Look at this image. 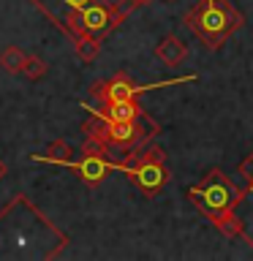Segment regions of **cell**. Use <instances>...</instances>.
<instances>
[{
  "label": "cell",
  "instance_id": "6da1fadb",
  "mask_svg": "<svg viewBox=\"0 0 253 261\" xmlns=\"http://www.w3.org/2000/svg\"><path fill=\"white\" fill-rule=\"evenodd\" d=\"M68 245L60 228L28 196H14L0 210V258H57Z\"/></svg>",
  "mask_w": 253,
  "mask_h": 261
},
{
  "label": "cell",
  "instance_id": "7a4b0ae2",
  "mask_svg": "<svg viewBox=\"0 0 253 261\" xmlns=\"http://www.w3.org/2000/svg\"><path fill=\"white\" fill-rule=\"evenodd\" d=\"M82 130H85V142L104 147L109 158H114L117 152H122L125 158L131 150L150 144L161 134V125L144 112L136 120H104L98 114H90V120L82 122Z\"/></svg>",
  "mask_w": 253,
  "mask_h": 261
},
{
  "label": "cell",
  "instance_id": "3957f363",
  "mask_svg": "<svg viewBox=\"0 0 253 261\" xmlns=\"http://www.w3.org/2000/svg\"><path fill=\"white\" fill-rule=\"evenodd\" d=\"M185 24L210 52H218L229 38L245 24V14L232 0H199L185 14Z\"/></svg>",
  "mask_w": 253,
  "mask_h": 261
},
{
  "label": "cell",
  "instance_id": "277c9868",
  "mask_svg": "<svg viewBox=\"0 0 253 261\" xmlns=\"http://www.w3.org/2000/svg\"><path fill=\"white\" fill-rule=\"evenodd\" d=\"M185 193H188V199H191V204L210 220V223L229 215V212H234L242 204L245 196H248L245 188H237L232 179L223 174V169H210L207 174H204L196 185L188 188Z\"/></svg>",
  "mask_w": 253,
  "mask_h": 261
},
{
  "label": "cell",
  "instance_id": "5b68a950",
  "mask_svg": "<svg viewBox=\"0 0 253 261\" xmlns=\"http://www.w3.org/2000/svg\"><path fill=\"white\" fill-rule=\"evenodd\" d=\"M120 163L117 171H125L128 179L134 182L144 196H158L166 182L171 179L169 169H166V150L158 144L153 147H139V150H131Z\"/></svg>",
  "mask_w": 253,
  "mask_h": 261
},
{
  "label": "cell",
  "instance_id": "8992f818",
  "mask_svg": "<svg viewBox=\"0 0 253 261\" xmlns=\"http://www.w3.org/2000/svg\"><path fill=\"white\" fill-rule=\"evenodd\" d=\"M196 76H183V79H169V82H158V85H136L134 79L128 76V73H114L112 79L106 82H95L93 87H90V95L95 98L98 103L104 101H117V98H139L144 95L147 90H155V87H163V85H180V82H193Z\"/></svg>",
  "mask_w": 253,
  "mask_h": 261
},
{
  "label": "cell",
  "instance_id": "52a82bcc",
  "mask_svg": "<svg viewBox=\"0 0 253 261\" xmlns=\"http://www.w3.org/2000/svg\"><path fill=\"white\" fill-rule=\"evenodd\" d=\"M71 169L77 171V177L85 185L95 188V185H101L112 171H117L120 163L114 158H109V155L104 152V147H98L93 142H85V150H82L79 163H71Z\"/></svg>",
  "mask_w": 253,
  "mask_h": 261
},
{
  "label": "cell",
  "instance_id": "ba28073f",
  "mask_svg": "<svg viewBox=\"0 0 253 261\" xmlns=\"http://www.w3.org/2000/svg\"><path fill=\"white\" fill-rule=\"evenodd\" d=\"M128 14L131 11H125L120 3H109V0H90L82 8V19H85L87 33H93L98 38H106L112 30H117Z\"/></svg>",
  "mask_w": 253,
  "mask_h": 261
},
{
  "label": "cell",
  "instance_id": "9c48e42d",
  "mask_svg": "<svg viewBox=\"0 0 253 261\" xmlns=\"http://www.w3.org/2000/svg\"><path fill=\"white\" fill-rule=\"evenodd\" d=\"M90 114H98L104 120H136L142 109H139L136 98H117V101H104L98 103L95 109L93 106H85Z\"/></svg>",
  "mask_w": 253,
  "mask_h": 261
},
{
  "label": "cell",
  "instance_id": "30bf717a",
  "mask_svg": "<svg viewBox=\"0 0 253 261\" xmlns=\"http://www.w3.org/2000/svg\"><path fill=\"white\" fill-rule=\"evenodd\" d=\"M155 57L166 65H180L188 57V44L180 36H166V38L158 41V46H155Z\"/></svg>",
  "mask_w": 253,
  "mask_h": 261
},
{
  "label": "cell",
  "instance_id": "8fae6325",
  "mask_svg": "<svg viewBox=\"0 0 253 261\" xmlns=\"http://www.w3.org/2000/svg\"><path fill=\"white\" fill-rule=\"evenodd\" d=\"M73 147L65 142V139H55L52 144L46 147L44 155H30L33 161H44V163H63V166H71L73 163Z\"/></svg>",
  "mask_w": 253,
  "mask_h": 261
},
{
  "label": "cell",
  "instance_id": "7c38bea8",
  "mask_svg": "<svg viewBox=\"0 0 253 261\" xmlns=\"http://www.w3.org/2000/svg\"><path fill=\"white\" fill-rule=\"evenodd\" d=\"M24 60H28V55H24L19 46H6L3 52H0V68L6 73H22Z\"/></svg>",
  "mask_w": 253,
  "mask_h": 261
},
{
  "label": "cell",
  "instance_id": "4fadbf2b",
  "mask_svg": "<svg viewBox=\"0 0 253 261\" xmlns=\"http://www.w3.org/2000/svg\"><path fill=\"white\" fill-rule=\"evenodd\" d=\"M101 41L104 38H98V36H85V38H79L77 44H73V49H77V57L82 63H93L98 55H101Z\"/></svg>",
  "mask_w": 253,
  "mask_h": 261
},
{
  "label": "cell",
  "instance_id": "5bb4252c",
  "mask_svg": "<svg viewBox=\"0 0 253 261\" xmlns=\"http://www.w3.org/2000/svg\"><path fill=\"white\" fill-rule=\"evenodd\" d=\"M46 63L44 60H41V57H36V55H33V57H28V60H24V68H22V73H24V76H28L30 82H38V79H44L46 76Z\"/></svg>",
  "mask_w": 253,
  "mask_h": 261
},
{
  "label": "cell",
  "instance_id": "9a60e30c",
  "mask_svg": "<svg viewBox=\"0 0 253 261\" xmlns=\"http://www.w3.org/2000/svg\"><path fill=\"white\" fill-rule=\"evenodd\" d=\"M240 177H245V191L253 193V152L240 163Z\"/></svg>",
  "mask_w": 253,
  "mask_h": 261
},
{
  "label": "cell",
  "instance_id": "2e32d148",
  "mask_svg": "<svg viewBox=\"0 0 253 261\" xmlns=\"http://www.w3.org/2000/svg\"><path fill=\"white\" fill-rule=\"evenodd\" d=\"M60 3H63L65 8H79V11H82V8H85L90 0H60Z\"/></svg>",
  "mask_w": 253,
  "mask_h": 261
},
{
  "label": "cell",
  "instance_id": "e0dca14e",
  "mask_svg": "<svg viewBox=\"0 0 253 261\" xmlns=\"http://www.w3.org/2000/svg\"><path fill=\"white\" fill-rule=\"evenodd\" d=\"M6 171H8V169H6V161H3V158H0V179H3V177H6Z\"/></svg>",
  "mask_w": 253,
  "mask_h": 261
}]
</instances>
